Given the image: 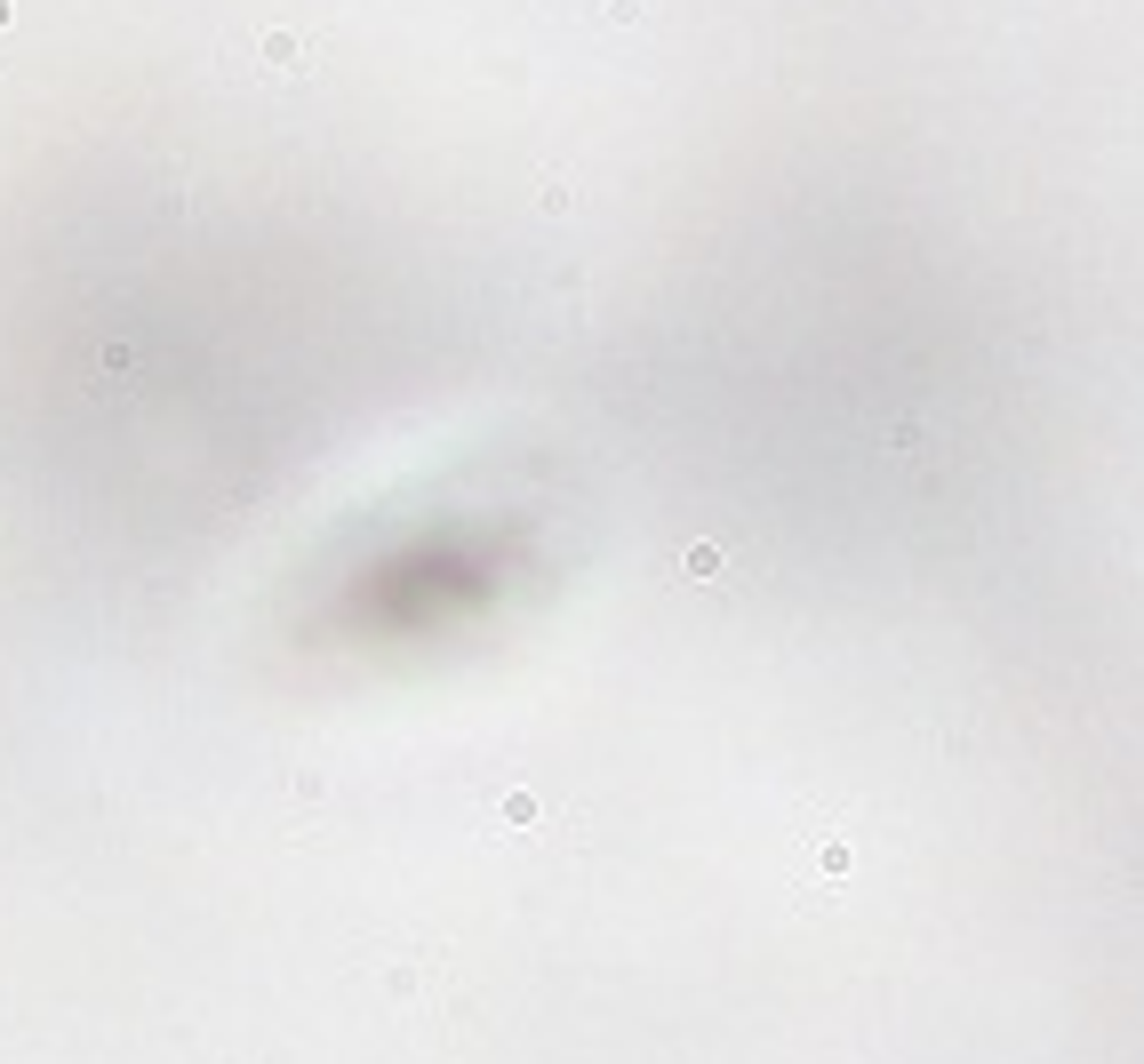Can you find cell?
I'll return each instance as SVG.
<instances>
[{
  "instance_id": "3",
  "label": "cell",
  "mask_w": 1144,
  "mask_h": 1064,
  "mask_svg": "<svg viewBox=\"0 0 1144 1064\" xmlns=\"http://www.w3.org/2000/svg\"><path fill=\"white\" fill-rule=\"evenodd\" d=\"M0 25H9V0H0Z\"/></svg>"
},
{
  "instance_id": "1",
  "label": "cell",
  "mask_w": 1144,
  "mask_h": 1064,
  "mask_svg": "<svg viewBox=\"0 0 1144 1064\" xmlns=\"http://www.w3.org/2000/svg\"><path fill=\"white\" fill-rule=\"evenodd\" d=\"M257 49H264V64H273V73H304V40H297V33H264Z\"/></svg>"
},
{
  "instance_id": "2",
  "label": "cell",
  "mask_w": 1144,
  "mask_h": 1064,
  "mask_svg": "<svg viewBox=\"0 0 1144 1064\" xmlns=\"http://www.w3.org/2000/svg\"><path fill=\"white\" fill-rule=\"evenodd\" d=\"M600 9H609V25H633V16L648 9V0H600Z\"/></svg>"
}]
</instances>
